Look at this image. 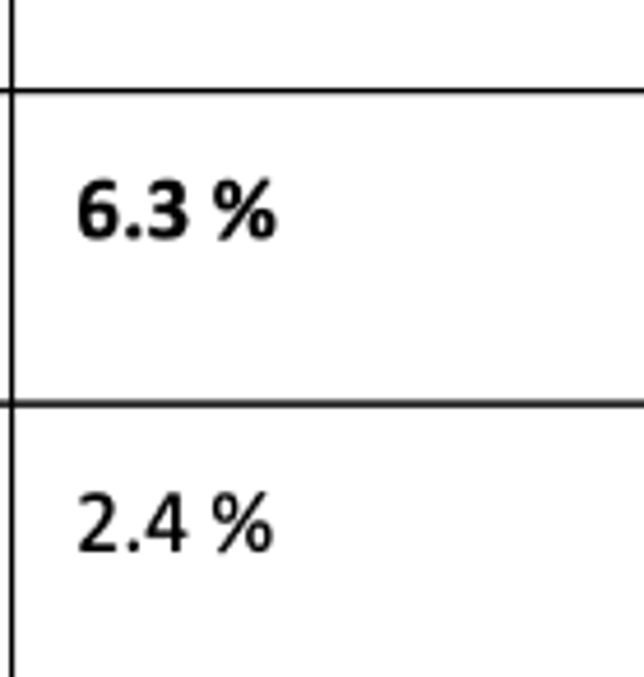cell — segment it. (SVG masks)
Listing matches in <instances>:
<instances>
[{
    "mask_svg": "<svg viewBox=\"0 0 644 677\" xmlns=\"http://www.w3.org/2000/svg\"><path fill=\"white\" fill-rule=\"evenodd\" d=\"M274 214H269V209H256V214H250V237H274Z\"/></svg>",
    "mask_w": 644,
    "mask_h": 677,
    "instance_id": "1",
    "label": "cell"
},
{
    "mask_svg": "<svg viewBox=\"0 0 644 677\" xmlns=\"http://www.w3.org/2000/svg\"><path fill=\"white\" fill-rule=\"evenodd\" d=\"M213 205L219 209H242V190L232 182H219V190H213Z\"/></svg>",
    "mask_w": 644,
    "mask_h": 677,
    "instance_id": "2",
    "label": "cell"
},
{
    "mask_svg": "<svg viewBox=\"0 0 644 677\" xmlns=\"http://www.w3.org/2000/svg\"><path fill=\"white\" fill-rule=\"evenodd\" d=\"M213 511H219V520H232V515H237V501H232V497H219V501H213Z\"/></svg>",
    "mask_w": 644,
    "mask_h": 677,
    "instance_id": "3",
    "label": "cell"
},
{
    "mask_svg": "<svg viewBox=\"0 0 644 677\" xmlns=\"http://www.w3.org/2000/svg\"><path fill=\"white\" fill-rule=\"evenodd\" d=\"M269 538H274V534H269V525H256V529H250V548H269Z\"/></svg>",
    "mask_w": 644,
    "mask_h": 677,
    "instance_id": "4",
    "label": "cell"
}]
</instances>
